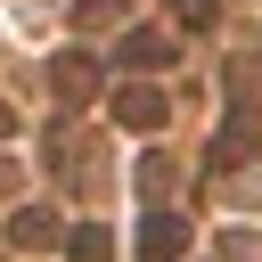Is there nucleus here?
<instances>
[{
	"label": "nucleus",
	"mask_w": 262,
	"mask_h": 262,
	"mask_svg": "<svg viewBox=\"0 0 262 262\" xmlns=\"http://www.w3.org/2000/svg\"><path fill=\"white\" fill-rule=\"evenodd\" d=\"M180 246V221H147V254H172Z\"/></svg>",
	"instance_id": "3"
},
{
	"label": "nucleus",
	"mask_w": 262,
	"mask_h": 262,
	"mask_svg": "<svg viewBox=\"0 0 262 262\" xmlns=\"http://www.w3.org/2000/svg\"><path fill=\"white\" fill-rule=\"evenodd\" d=\"M74 254L82 262H106V229H74Z\"/></svg>",
	"instance_id": "4"
},
{
	"label": "nucleus",
	"mask_w": 262,
	"mask_h": 262,
	"mask_svg": "<svg viewBox=\"0 0 262 262\" xmlns=\"http://www.w3.org/2000/svg\"><path fill=\"white\" fill-rule=\"evenodd\" d=\"M115 115L123 123H164V98L156 90H115Z\"/></svg>",
	"instance_id": "1"
},
{
	"label": "nucleus",
	"mask_w": 262,
	"mask_h": 262,
	"mask_svg": "<svg viewBox=\"0 0 262 262\" xmlns=\"http://www.w3.org/2000/svg\"><path fill=\"white\" fill-rule=\"evenodd\" d=\"M180 8V25H213V0H172Z\"/></svg>",
	"instance_id": "5"
},
{
	"label": "nucleus",
	"mask_w": 262,
	"mask_h": 262,
	"mask_svg": "<svg viewBox=\"0 0 262 262\" xmlns=\"http://www.w3.org/2000/svg\"><path fill=\"white\" fill-rule=\"evenodd\" d=\"M8 237H16V246H49V237H57V221H49V213H16V221H8Z\"/></svg>",
	"instance_id": "2"
}]
</instances>
